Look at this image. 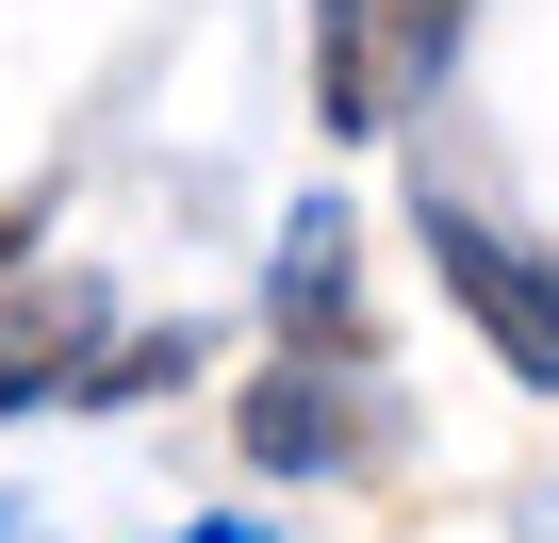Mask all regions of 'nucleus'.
<instances>
[{"label":"nucleus","mask_w":559,"mask_h":543,"mask_svg":"<svg viewBox=\"0 0 559 543\" xmlns=\"http://www.w3.org/2000/svg\"><path fill=\"white\" fill-rule=\"evenodd\" d=\"M17 527H34V510H0V543H17Z\"/></svg>","instance_id":"9d476101"},{"label":"nucleus","mask_w":559,"mask_h":543,"mask_svg":"<svg viewBox=\"0 0 559 543\" xmlns=\"http://www.w3.org/2000/svg\"><path fill=\"white\" fill-rule=\"evenodd\" d=\"M34 231H50V198H0V263H17V247H34Z\"/></svg>","instance_id":"6e6552de"},{"label":"nucleus","mask_w":559,"mask_h":543,"mask_svg":"<svg viewBox=\"0 0 559 543\" xmlns=\"http://www.w3.org/2000/svg\"><path fill=\"white\" fill-rule=\"evenodd\" d=\"M99 363V297L50 281V297H0V412H34V396H83Z\"/></svg>","instance_id":"20e7f679"},{"label":"nucleus","mask_w":559,"mask_h":543,"mask_svg":"<svg viewBox=\"0 0 559 543\" xmlns=\"http://www.w3.org/2000/svg\"><path fill=\"white\" fill-rule=\"evenodd\" d=\"M181 543H263V527H181Z\"/></svg>","instance_id":"1a4fd4ad"},{"label":"nucleus","mask_w":559,"mask_h":543,"mask_svg":"<svg viewBox=\"0 0 559 543\" xmlns=\"http://www.w3.org/2000/svg\"><path fill=\"white\" fill-rule=\"evenodd\" d=\"M379 17H395V67H444V50H461V17H477V0H379Z\"/></svg>","instance_id":"0eeeda50"},{"label":"nucleus","mask_w":559,"mask_h":543,"mask_svg":"<svg viewBox=\"0 0 559 543\" xmlns=\"http://www.w3.org/2000/svg\"><path fill=\"white\" fill-rule=\"evenodd\" d=\"M412 247H428V263H444V297H461V314H477V330H493V363H510V379H543V396H559V281H543V263H526V247H510V231H493V214H461V198H444V181H428V198H412Z\"/></svg>","instance_id":"f03ea898"},{"label":"nucleus","mask_w":559,"mask_h":543,"mask_svg":"<svg viewBox=\"0 0 559 543\" xmlns=\"http://www.w3.org/2000/svg\"><path fill=\"white\" fill-rule=\"evenodd\" d=\"M313 83L330 132H379V0H313Z\"/></svg>","instance_id":"39448f33"},{"label":"nucleus","mask_w":559,"mask_h":543,"mask_svg":"<svg viewBox=\"0 0 559 543\" xmlns=\"http://www.w3.org/2000/svg\"><path fill=\"white\" fill-rule=\"evenodd\" d=\"M346 263H362V231H346L330 198L280 231V263H263V314H280L297 363H362V281H346Z\"/></svg>","instance_id":"7ed1b4c3"},{"label":"nucleus","mask_w":559,"mask_h":543,"mask_svg":"<svg viewBox=\"0 0 559 543\" xmlns=\"http://www.w3.org/2000/svg\"><path fill=\"white\" fill-rule=\"evenodd\" d=\"M165 379H198V330H132V346L83 363V396H165Z\"/></svg>","instance_id":"423d86ee"},{"label":"nucleus","mask_w":559,"mask_h":543,"mask_svg":"<svg viewBox=\"0 0 559 543\" xmlns=\"http://www.w3.org/2000/svg\"><path fill=\"white\" fill-rule=\"evenodd\" d=\"M543 543H559V527H543Z\"/></svg>","instance_id":"9b49d317"},{"label":"nucleus","mask_w":559,"mask_h":543,"mask_svg":"<svg viewBox=\"0 0 559 543\" xmlns=\"http://www.w3.org/2000/svg\"><path fill=\"white\" fill-rule=\"evenodd\" d=\"M230 445H247L263 477H362V461L395 445V412H379V379H362V363H297V346H280V363L247 379Z\"/></svg>","instance_id":"f257e3e1"}]
</instances>
